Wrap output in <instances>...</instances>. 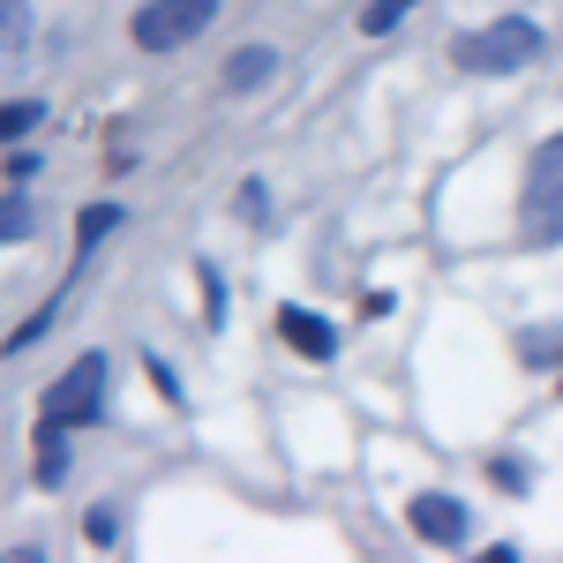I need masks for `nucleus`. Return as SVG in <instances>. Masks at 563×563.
<instances>
[{"instance_id": "obj_1", "label": "nucleus", "mask_w": 563, "mask_h": 563, "mask_svg": "<svg viewBox=\"0 0 563 563\" xmlns=\"http://www.w3.org/2000/svg\"><path fill=\"white\" fill-rule=\"evenodd\" d=\"M519 233H526V249H556L563 241V135H549V143L526 158Z\"/></svg>"}, {"instance_id": "obj_2", "label": "nucleus", "mask_w": 563, "mask_h": 563, "mask_svg": "<svg viewBox=\"0 0 563 563\" xmlns=\"http://www.w3.org/2000/svg\"><path fill=\"white\" fill-rule=\"evenodd\" d=\"M451 53H459L466 76H511V68H526V60L541 53V23H533V15H504V23H488V31H466Z\"/></svg>"}, {"instance_id": "obj_3", "label": "nucleus", "mask_w": 563, "mask_h": 563, "mask_svg": "<svg viewBox=\"0 0 563 563\" xmlns=\"http://www.w3.org/2000/svg\"><path fill=\"white\" fill-rule=\"evenodd\" d=\"M106 353H84L68 376H53V390H45L38 406V429H90L98 413H106Z\"/></svg>"}, {"instance_id": "obj_4", "label": "nucleus", "mask_w": 563, "mask_h": 563, "mask_svg": "<svg viewBox=\"0 0 563 563\" xmlns=\"http://www.w3.org/2000/svg\"><path fill=\"white\" fill-rule=\"evenodd\" d=\"M211 15H218V0H143V8H135V45H143V53H174V45H188Z\"/></svg>"}, {"instance_id": "obj_5", "label": "nucleus", "mask_w": 563, "mask_h": 563, "mask_svg": "<svg viewBox=\"0 0 563 563\" xmlns=\"http://www.w3.org/2000/svg\"><path fill=\"white\" fill-rule=\"evenodd\" d=\"M406 519H413V533L435 541V549L466 541V504H459V496H413V504H406Z\"/></svg>"}, {"instance_id": "obj_6", "label": "nucleus", "mask_w": 563, "mask_h": 563, "mask_svg": "<svg viewBox=\"0 0 563 563\" xmlns=\"http://www.w3.org/2000/svg\"><path fill=\"white\" fill-rule=\"evenodd\" d=\"M278 331H286V346L308 353V361H331V346H339V331H331L316 308H286V316H278Z\"/></svg>"}, {"instance_id": "obj_7", "label": "nucleus", "mask_w": 563, "mask_h": 563, "mask_svg": "<svg viewBox=\"0 0 563 563\" xmlns=\"http://www.w3.org/2000/svg\"><path fill=\"white\" fill-rule=\"evenodd\" d=\"M271 68H278V53H271V45H249V53H233V60H225V84H233V90H256Z\"/></svg>"}, {"instance_id": "obj_8", "label": "nucleus", "mask_w": 563, "mask_h": 563, "mask_svg": "<svg viewBox=\"0 0 563 563\" xmlns=\"http://www.w3.org/2000/svg\"><path fill=\"white\" fill-rule=\"evenodd\" d=\"M113 225H121V203H90L84 218H76V249H98V241H106V233H113Z\"/></svg>"}, {"instance_id": "obj_9", "label": "nucleus", "mask_w": 563, "mask_h": 563, "mask_svg": "<svg viewBox=\"0 0 563 563\" xmlns=\"http://www.w3.org/2000/svg\"><path fill=\"white\" fill-rule=\"evenodd\" d=\"M31 45V0H0V53Z\"/></svg>"}, {"instance_id": "obj_10", "label": "nucleus", "mask_w": 563, "mask_h": 563, "mask_svg": "<svg viewBox=\"0 0 563 563\" xmlns=\"http://www.w3.org/2000/svg\"><path fill=\"white\" fill-rule=\"evenodd\" d=\"M45 129V106L38 98H15V106H0V143H15V135Z\"/></svg>"}, {"instance_id": "obj_11", "label": "nucleus", "mask_w": 563, "mask_h": 563, "mask_svg": "<svg viewBox=\"0 0 563 563\" xmlns=\"http://www.w3.org/2000/svg\"><path fill=\"white\" fill-rule=\"evenodd\" d=\"M31 225H38V211H31V196H0V249H8V241H23Z\"/></svg>"}, {"instance_id": "obj_12", "label": "nucleus", "mask_w": 563, "mask_h": 563, "mask_svg": "<svg viewBox=\"0 0 563 563\" xmlns=\"http://www.w3.org/2000/svg\"><path fill=\"white\" fill-rule=\"evenodd\" d=\"M406 8H413V0H376V8L361 15V31H368V38H384V31L398 23V15H406Z\"/></svg>"}, {"instance_id": "obj_13", "label": "nucleus", "mask_w": 563, "mask_h": 563, "mask_svg": "<svg viewBox=\"0 0 563 563\" xmlns=\"http://www.w3.org/2000/svg\"><path fill=\"white\" fill-rule=\"evenodd\" d=\"M38 474H45V481H60V474H68V451H60V429H45V443H38Z\"/></svg>"}, {"instance_id": "obj_14", "label": "nucleus", "mask_w": 563, "mask_h": 563, "mask_svg": "<svg viewBox=\"0 0 563 563\" xmlns=\"http://www.w3.org/2000/svg\"><path fill=\"white\" fill-rule=\"evenodd\" d=\"M203 301H211V323H225V286H218L211 263H203Z\"/></svg>"}, {"instance_id": "obj_15", "label": "nucleus", "mask_w": 563, "mask_h": 563, "mask_svg": "<svg viewBox=\"0 0 563 563\" xmlns=\"http://www.w3.org/2000/svg\"><path fill=\"white\" fill-rule=\"evenodd\" d=\"M84 533H90V541H113L121 526H113V511H90V519H84Z\"/></svg>"}]
</instances>
